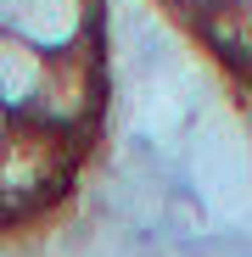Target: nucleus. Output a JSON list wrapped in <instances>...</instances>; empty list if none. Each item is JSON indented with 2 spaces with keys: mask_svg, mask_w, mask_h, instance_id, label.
I'll return each mask as SVG.
<instances>
[{
  "mask_svg": "<svg viewBox=\"0 0 252 257\" xmlns=\"http://www.w3.org/2000/svg\"><path fill=\"white\" fill-rule=\"evenodd\" d=\"M78 174V135L39 123V117H12L0 128V218H34L67 196Z\"/></svg>",
  "mask_w": 252,
  "mask_h": 257,
  "instance_id": "f257e3e1",
  "label": "nucleus"
},
{
  "mask_svg": "<svg viewBox=\"0 0 252 257\" xmlns=\"http://www.w3.org/2000/svg\"><path fill=\"white\" fill-rule=\"evenodd\" d=\"M101 90H107V67H101V51L96 39L78 51H62V56H45V78H39V95L23 117H39L62 128V135H84L101 112Z\"/></svg>",
  "mask_w": 252,
  "mask_h": 257,
  "instance_id": "f03ea898",
  "label": "nucleus"
},
{
  "mask_svg": "<svg viewBox=\"0 0 252 257\" xmlns=\"http://www.w3.org/2000/svg\"><path fill=\"white\" fill-rule=\"evenodd\" d=\"M6 28L17 39H28L34 51L62 56V51H78L96 39V12H90V0H23V12Z\"/></svg>",
  "mask_w": 252,
  "mask_h": 257,
  "instance_id": "7ed1b4c3",
  "label": "nucleus"
},
{
  "mask_svg": "<svg viewBox=\"0 0 252 257\" xmlns=\"http://www.w3.org/2000/svg\"><path fill=\"white\" fill-rule=\"evenodd\" d=\"M39 78H45V51H34L28 39L0 28V112L23 117L39 95Z\"/></svg>",
  "mask_w": 252,
  "mask_h": 257,
  "instance_id": "20e7f679",
  "label": "nucleus"
},
{
  "mask_svg": "<svg viewBox=\"0 0 252 257\" xmlns=\"http://www.w3.org/2000/svg\"><path fill=\"white\" fill-rule=\"evenodd\" d=\"M17 12H23V0H0V28H6V23H12Z\"/></svg>",
  "mask_w": 252,
  "mask_h": 257,
  "instance_id": "39448f33",
  "label": "nucleus"
},
{
  "mask_svg": "<svg viewBox=\"0 0 252 257\" xmlns=\"http://www.w3.org/2000/svg\"><path fill=\"white\" fill-rule=\"evenodd\" d=\"M6 123H12V117H6V112H0V128H6Z\"/></svg>",
  "mask_w": 252,
  "mask_h": 257,
  "instance_id": "423d86ee",
  "label": "nucleus"
}]
</instances>
